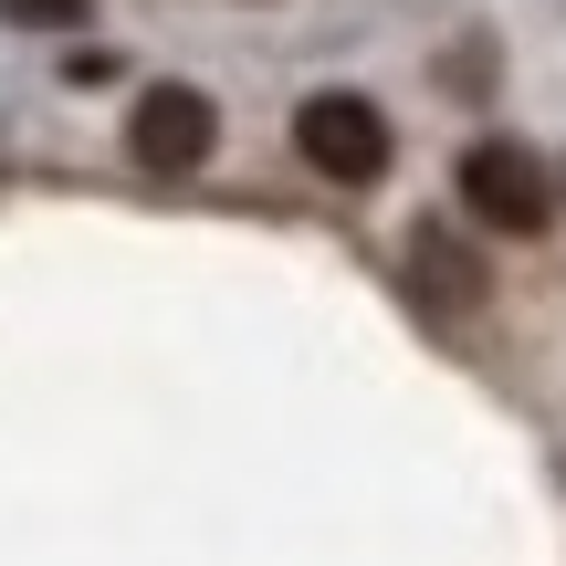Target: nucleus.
I'll list each match as a JSON object with an SVG mask.
<instances>
[{"mask_svg": "<svg viewBox=\"0 0 566 566\" xmlns=\"http://www.w3.org/2000/svg\"><path fill=\"white\" fill-rule=\"evenodd\" d=\"M210 147H221V105H210L200 84H147V95L126 105V158L158 168V179H189Z\"/></svg>", "mask_w": 566, "mask_h": 566, "instance_id": "obj_3", "label": "nucleus"}, {"mask_svg": "<svg viewBox=\"0 0 566 566\" xmlns=\"http://www.w3.org/2000/svg\"><path fill=\"white\" fill-rule=\"evenodd\" d=\"M462 210L483 231H504V242H535V231L556 221V179H546V158L535 147H514V137H483L462 158Z\"/></svg>", "mask_w": 566, "mask_h": 566, "instance_id": "obj_2", "label": "nucleus"}, {"mask_svg": "<svg viewBox=\"0 0 566 566\" xmlns=\"http://www.w3.org/2000/svg\"><path fill=\"white\" fill-rule=\"evenodd\" d=\"M294 158L315 179H336V189H367L388 168V116L367 95H346V84H325V95L294 105Z\"/></svg>", "mask_w": 566, "mask_h": 566, "instance_id": "obj_1", "label": "nucleus"}, {"mask_svg": "<svg viewBox=\"0 0 566 566\" xmlns=\"http://www.w3.org/2000/svg\"><path fill=\"white\" fill-rule=\"evenodd\" d=\"M0 21H21V32H74L84 0H0Z\"/></svg>", "mask_w": 566, "mask_h": 566, "instance_id": "obj_5", "label": "nucleus"}, {"mask_svg": "<svg viewBox=\"0 0 566 566\" xmlns=\"http://www.w3.org/2000/svg\"><path fill=\"white\" fill-rule=\"evenodd\" d=\"M420 294H430V304H483V273H472L441 231H420Z\"/></svg>", "mask_w": 566, "mask_h": 566, "instance_id": "obj_4", "label": "nucleus"}]
</instances>
